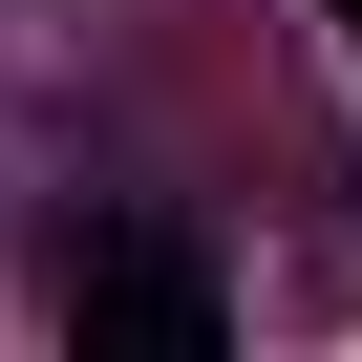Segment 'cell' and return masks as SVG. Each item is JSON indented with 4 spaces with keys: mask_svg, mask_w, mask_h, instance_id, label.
I'll return each instance as SVG.
<instances>
[{
    "mask_svg": "<svg viewBox=\"0 0 362 362\" xmlns=\"http://www.w3.org/2000/svg\"><path fill=\"white\" fill-rule=\"evenodd\" d=\"M64 320L128 341V362H214V256H170V235H86V256H64Z\"/></svg>",
    "mask_w": 362,
    "mask_h": 362,
    "instance_id": "cell-1",
    "label": "cell"
},
{
    "mask_svg": "<svg viewBox=\"0 0 362 362\" xmlns=\"http://www.w3.org/2000/svg\"><path fill=\"white\" fill-rule=\"evenodd\" d=\"M341 22H362V0H341Z\"/></svg>",
    "mask_w": 362,
    "mask_h": 362,
    "instance_id": "cell-2",
    "label": "cell"
}]
</instances>
